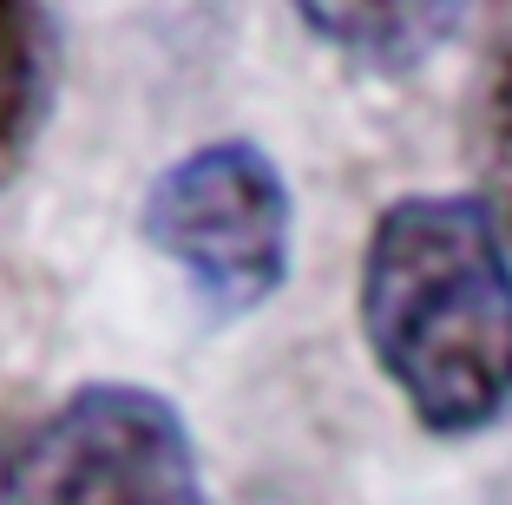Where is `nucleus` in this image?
Wrapping results in <instances>:
<instances>
[{"label":"nucleus","instance_id":"6","mask_svg":"<svg viewBox=\"0 0 512 505\" xmlns=\"http://www.w3.org/2000/svg\"><path fill=\"white\" fill-rule=\"evenodd\" d=\"M467 158L480 178V204L499 223V237L512 243V46H499L493 66L473 86V112H467Z\"/></svg>","mask_w":512,"mask_h":505},{"label":"nucleus","instance_id":"7","mask_svg":"<svg viewBox=\"0 0 512 505\" xmlns=\"http://www.w3.org/2000/svg\"><path fill=\"white\" fill-rule=\"evenodd\" d=\"M493 505H512V466L499 473V486H493Z\"/></svg>","mask_w":512,"mask_h":505},{"label":"nucleus","instance_id":"5","mask_svg":"<svg viewBox=\"0 0 512 505\" xmlns=\"http://www.w3.org/2000/svg\"><path fill=\"white\" fill-rule=\"evenodd\" d=\"M296 14L329 53L362 73H421L467 27V7H296Z\"/></svg>","mask_w":512,"mask_h":505},{"label":"nucleus","instance_id":"4","mask_svg":"<svg viewBox=\"0 0 512 505\" xmlns=\"http://www.w3.org/2000/svg\"><path fill=\"white\" fill-rule=\"evenodd\" d=\"M60 99V27L46 7L0 0V184L20 178Z\"/></svg>","mask_w":512,"mask_h":505},{"label":"nucleus","instance_id":"1","mask_svg":"<svg viewBox=\"0 0 512 505\" xmlns=\"http://www.w3.org/2000/svg\"><path fill=\"white\" fill-rule=\"evenodd\" d=\"M355 315L434 440L486 433L512 407V243L473 191H407L368 223Z\"/></svg>","mask_w":512,"mask_h":505},{"label":"nucleus","instance_id":"2","mask_svg":"<svg viewBox=\"0 0 512 505\" xmlns=\"http://www.w3.org/2000/svg\"><path fill=\"white\" fill-rule=\"evenodd\" d=\"M138 230L211 322L256 315L296 263V197L256 138H211L171 158L145 184Z\"/></svg>","mask_w":512,"mask_h":505},{"label":"nucleus","instance_id":"3","mask_svg":"<svg viewBox=\"0 0 512 505\" xmlns=\"http://www.w3.org/2000/svg\"><path fill=\"white\" fill-rule=\"evenodd\" d=\"M0 505H204L178 401L138 381H86L0 460Z\"/></svg>","mask_w":512,"mask_h":505}]
</instances>
